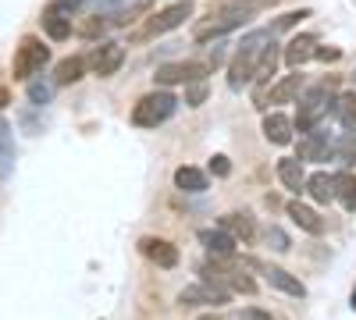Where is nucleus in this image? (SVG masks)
Wrapping results in <instances>:
<instances>
[{
    "mask_svg": "<svg viewBox=\"0 0 356 320\" xmlns=\"http://www.w3.org/2000/svg\"><path fill=\"white\" fill-rule=\"evenodd\" d=\"M264 242H267V249H275V253H289L292 249V239L285 235L282 228H275V224L264 231Z\"/></svg>",
    "mask_w": 356,
    "mask_h": 320,
    "instance_id": "30",
    "label": "nucleus"
},
{
    "mask_svg": "<svg viewBox=\"0 0 356 320\" xmlns=\"http://www.w3.org/2000/svg\"><path fill=\"white\" fill-rule=\"evenodd\" d=\"M303 189L314 196V203H332V199H335V174L317 171V174H310V178H307Z\"/></svg>",
    "mask_w": 356,
    "mask_h": 320,
    "instance_id": "21",
    "label": "nucleus"
},
{
    "mask_svg": "<svg viewBox=\"0 0 356 320\" xmlns=\"http://www.w3.org/2000/svg\"><path fill=\"white\" fill-rule=\"evenodd\" d=\"M250 18H253V15L218 11V15H211V18H203V22H196V25H193V40H196V43H211V40H221V36H228V33H232V28H243Z\"/></svg>",
    "mask_w": 356,
    "mask_h": 320,
    "instance_id": "5",
    "label": "nucleus"
},
{
    "mask_svg": "<svg viewBox=\"0 0 356 320\" xmlns=\"http://www.w3.org/2000/svg\"><path fill=\"white\" fill-rule=\"evenodd\" d=\"M203 320H218V317H203Z\"/></svg>",
    "mask_w": 356,
    "mask_h": 320,
    "instance_id": "42",
    "label": "nucleus"
},
{
    "mask_svg": "<svg viewBox=\"0 0 356 320\" xmlns=\"http://www.w3.org/2000/svg\"><path fill=\"white\" fill-rule=\"evenodd\" d=\"M178 303L182 306H228L232 303V292L228 288H218V285H207V281H196V285H186L178 292Z\"/></svg>",
    "mask_w": 356,
    "mask_h": 320,
    "instance_id": "6",
    "label": "nucleus"
},
{
    "mask_svg": "<svg viewBox=\"0 0 356 320\" xmlns=\"http://www.w3.org/2000/svg\"><path fill=\"white\" fill-rule=\"evenodd\" d=\"M303 18H310V11H307V8H303V11H289V15H282V18H278V22L271 25V33L278 36V33H285V28H292V25H300Z\"/></svg>",
    "mask_w": 356,
    "mask_h": 320,
    "instance_id": "32",
    "label": "nucleus"
},
{
    "mask_svg": "<svg viewBox=\"0 0 356 320\" xmlns=\"http://www.w3.org/2000/svg\"><path fill=\"white\" fill-rule=\"evenodd\" d=\"M196 239L207 246V253H211V256H235V246H239L232 235H225L221 228H203Z\"/></svg>",
    "mask_w": 356,
    "mask_h": 320,
    "instance_id": "16",
    "label": "nucleus"
},
{
    "mask_svg": "<svg viewBox=\"0 0 356 320\" xmlns=\"http://www.w3.org/2000/svg\"><path fill=\"white\" fill-rule=\"evenodd\" d=\"M175 110H178V96L168 90H154L132 107V125L136 128H157V125L171 121Z\"/></svg>",
    "mask_w": 356,
    "mask_h": 320,
    "instance_id": "3",
    "label": "nucleus"
},
{
    "mask_svg": "<svg viewBox=\"0 0 356 320\" xmlns=\"http://www.w3.org/2000/svg\"><path fill=\"white\" fill-rule=\"evenodd\" d=\"M303 90H307V75H303V71H292V75H285L282 82H275L271 93H267L264 100H267V103H292V100H300Z\"/></svg>",
    "mask_w": 356,
    "mask_h": 320,
    "instance_id": "11",
    "label": "nucleus"
},
{
    "mask_svg": "<svg viewBox=\"0 0 356 320\" xmlns=\"http://www.w3.org/2000/svg\"><path fill=\"white\" fill-rule=\"evenodd\" d=\"M11 103V90H8V85H0V107H8Z\"/></svg>",
    "mask_w": 356,
    "mask_h": 320,
    "instance_id": "39",
    "label": "nucleus"
},
{
    "mask_svg": "<svg viewBox=\"0 0 356 320\" xmlns=\"http://www.w3.org/2000/svg\"><path fill=\"white\" fill-rule=\"evenodd\" d=\"M235 320H271V313H264V310H243Z\"/></svg>",
    "mask_w": 356,
    "mask_h": 320,
    "instance_id": "37",
    "label": "nucleus"
},
{
    "mask_svg": "<svg viewBox=\"0 0 356 320\" xmlns=\"http://www.w3.org/2000/svg\"><path fill=\"white\" fill-rule=\"evenodd\" d=\"M186 18H193V0H175V4H168V8H161L157 15L146 18V25L136 28L129 40H132V43L157 40V36H164V33H175L178 25H186Z\"/></svg>",
    "mask_w": 356,
    "mask_h": 320,
    "instance_id": "2",
    "label": "nucleus"
},
{
    "mask_svg": "<svg viewBox=\"0 0 356 320\" xmlns=\"http://www.w3.org/2000/svg\"><path fill=\"white\" fill-rule=\"evenodd\" d=\"M122 61H125V47H122V43H114V40H107V43L93 47V53L86 57L89 71L100 75V78H111L118 68H122Z\"/></svg>",
    "mask_w": 356,
    "mask_h": 320,
    "instance_id": "7",
    "label": "nucleus"
},
{
    "mask_svg": "<svg viewBox=\"0 0 356 320\" xmlns=\"http://www.w3.org/2000/svg\"><path fill=\"white\" fill-rule=\"evenodd\" d=\"M225 288H228V292H246V296H253V292H257V281H253L243 267H228V260H225Z\"/></svg>",
    "mask_w": 356,
    "mask_h": 320,
    "instance_id": "23",
    "label": "nucleus"
},
{
    "mask_svg": "<svg viewBox=\"0 0 356 320\" xmlns=\"http://www.w3.org/2000/svg\"><path fill=\"white\" fill-rule=\"evenodd\" d=\"M218 228L225 231V235H232L235 242H243V246H250L257 239V224H253L250 214H225Z\"/></svg>",
    "mask_w": 356,
    "mask_h": 320,
    "instance_id": "13",
    "label": "nucleus"
},
{
    "mask_svg": "<svg viewBox=\"0 0 356 320\" xmlns=\"http://www.w3.org/2000/svg\"><path fill=\"white\" fill-rule=\"evenodd\" d=\"M335 199L353 214L356 210V174H335Z\"/></svg>",
    "mask_w": 356,
    "mask_h": 320,
    "instance_id": "24",
    "label": "nucleus"
},
{
    "mask_svg": "<svg viewBox=\"0 0 356 320\" xmlns=\"http://www.w3.org/2000/svg\"><path fill=\"white\" fill-rule=\"evenodd\" d=\"M314 57H317V61H339L342 50H335V47H317V50H314Z\"/></svg>",
    "mask_w": 356,
    "mask_h": 320,
    "instance_id": "36",
    "label": "nucleus"
},
{
    "mask_svg": "<svg viewBox=\"0 0 356 320\" xmlns=\"http://www.w3.org/2000/svg\"><path fill=\"white\" fill-rule=\"evenodd\" d=\"M353 107H356V93H342V96H335L328 103V114H332V118H339V121H346L349 114H353Z\"/></svg>",
    "mask_w": 356,
    "mask_h": 320,
    "instance_id": "29",
    "label": "nucleus"
},
{
    "mask_svg": "<svg viewBox=\"0 0 356 320\" xmlns=\"http://www.w3.org/2000/svg\"><path fill=\"white\" fill-rule=\"evenodd\" d=\"M111 4H114V0H111Z\"/></svg>",
    "mask_w": 356,
    "mask_h": 320,
    "instance_id": "43",
    "label": "nucleus"
},
{
    "mask_svg": "<svg viewBox=\"0 0 356 320\" xmlns=\"http://www.w3.org/2000/svg\"><path fill=\"white\" fill-rule=\"evenodd\" d=\"M332 150H335V146H332L328 132L314 128V132H307V135L300 139V157H296V160H328Z\"/></svg>",
    "mask_w": 356,
    "mask_h": 320,
    "instance_id": "12",
    "label": "nucleus"
},
{
    "mask_svg": "<svg viewBox=\"0 0 356 320\" xmlns=\"http://www.w3.org/2000/svg\"><path fill=\"white\" fill-rule=\"evenodd\" d=\"M139 249H143V256L150 260V264H157V267H164V271H171V267H178V246H171L168 239H143L139 242Z\"/></svg>",
    "mask_w": 356,
    "mask_h": 320,
    "instance_id": "10",
    "label": "nucleus"
},
{
    "mask_svg": "<svg viewBox=\"0 0 356 320\" xmlns=\"http://www.w3.org/2000/svg\"><path fill=\"white\" fill-rule=\"evenodd\" d=\"M275 65H278V50H275V43H271V47H264V53L257 57V68H253V82H257V85H264L267 78L275 75Z\"/></svg>",
    "mask_w": 356,
    "mask_h": 320,
    "instance_id": "25",
    "label": "nucleus"
},
{
    "mask_svg": "<svg viewBox=\"0 0 356 320\" xmlns=\"http://www.w3.org/2000/svg\"><path fill=\"white\" fill-rule=\"evenodd\" d=\"M349 306H353V310H356V292H353V303H349Z\"/></svg>",
    "mask_w": 356,
    "mask_h": 320,
    "instance_id": "41",
    "label": "nucleus"
},
{
    "mask_svg": "<svg viewBox=\"0 0 356 320\" xmlns=\"http://www.w3.org/2000/svg\"><path fill=\"white\" fill-rule=\"evenodd\" d=\"M271 4H278V0H225L221 11H235V15H257V11L271 8Z\"/></svg>",
    "mask_w": 356,
    "mask_h": 320,
    "instance_id": "26",
    "label": "nucleus"
},
{
    "mask_svg": "<svg viewBox=\"0 0 356 320\" xmlns=\"http://www.w3.org/2000/svg\"><path fill=\"white\" fill-rule=\"evenodd\" d=\"M175 185L178 189H182V192H207V185H211V182H207V171H200V167H178L175 171Z\"/></svg>",
    "mask_w": 356,
    "mask_h": 320,
    "instance_id": "20",
    "label": "nucleus"
},
{
    "mask_svg": "<svg viewBox=\"0 0 356 320\" xmlns=\"http://www.w3.org/2000/svg\"><path fill=\"white\" fill-rule=\"evenodd\" d=\"M289 217H292V224H300L307 235H321L324 231V221H321V214L314 210V207H307V203H289Z\"/></svg>",
    "mask_w": 356,
    "mask_h": 320,
    "instance_id": "18",
    "label": "nucleus"
},
{
    "mask_svg": "<svg viewBox=\"0 0 356 320\" xmlns=\"http://www.w3.org/2000/svg\"><path fill=\"white\" fill-rule=\"evenodd\" d=\"M8 171H11V132L0 121V178H8Z\"/></svg>",
    "mask_w": 356,
    "mask_h": 320,
    "instance_id": "31",
    "label": "nucleus"
},
{
    "mask_svg": "<svg viewBox=\"0 0 356 320\" xmlns=\"http://www.w3.org/2000/svg\"><path fill=\"white\" fill-rule=\"evenodd\" d=\"M207 100V82H189L186 85V107H200Z\"/></svg>",
    "mask_w": 356,
    "mask_h": 320,
    "instance_id": "33",
    "label": "nucleus"
},
{
    "mask_svg": "<svg viewBox=\"0 0 356 320\" xmlns=\"http://www.w3.org/2000/svg\"><path fill=\"white\" fill-rule=\"evenodd\" d=\"M111 28V22H107V15H93V18H86L82 25H79V36H86V40H97V36H104Z\"/></svg>",
    "mask_w": 356,
    "mask_h": 320,
    "instance_id": "27",
    "label": "nucleus"
},
{
    "mask_svg": "<svg viewBox=\"0 0 356 320\" xmlns=\"http://www.w3.org/2000/svg\"><path fill=\"white\" fill-rule=\"evenodd\" d=\"M342 125H346V128H349V132H356V107H353V114H349V118H346V121H342Z\"/></svg>",
    "mask_w": 356,
    "mask_h": 320,
    "instance_id": "40",
    "label": "nucleus"
},
{
    "mask_svg": "<svg viewBox=\"0 0 356 320\" xmlns=\"http://www.w3.org/2000/svg\"><path fill=\"white\" fill-rule=\"evenodd\" d=\"M278 178L289 192H303L307 185V171H303V160H296V157H282L278 160Z\"/></svg>",
    "mask_w": 356,
    "mask_h": 320,
    "instance_id": "17",
    "label": "nucleus"
},
{
    "mask_svg": "<svg viewBox=\"0 0 356 320\" xmlns=\"http://www.w3.org/2000/svg\"><path fill=\"white\" fill-rule=\"evenodd\" d=\"M271 43H275V33H271V28H253V33H246V36H243L239 50H235L232 65H228V85H232L235 93H239L243 85H250V82H253L257 57L264 53V47H271Z\"/></svg>",
    "mask_w": 356,
    "mask_h": 320,
    "instance_id": "1",
    "label": "nucleus"
},
{
    "mask_svg": "<svg viewBox=\"0 0 356 320\" xmlns=\"http://www.w3.org/2000/svg\"><path fill=\"white\" fill-rule=\"evenodd\" d=\"M207 65L196 61H178V65H161L157 68V85H189V82H207Z\"/></svg>",
    "mask_w": 356,
    "mask_h": 320,
    "instance_id": "8",
    "label": "nucleus"
},
{
    "mask_svg": "<svg viewBox=\"0 0 356 320\" xmlns=\"http://www.w3.org/2000/svg\"><path fill=\"white\" fill-rule=\"evenodd\" d=\"M43 28H47V36L50 40H68L72 36V18H68V11H61L57 4H50L47 8V15H43Z\"/></svg>",
    "mask_w": 356,
    "mask_h": 320,
    "instance_id": "19",
    "label": "nucleus"
},
{
    "mask_svg": "<svg viewBox=\"0 0 356 320\" xmlns=\"http://www.w3.org/2000/svg\"><path fill=\"white\" fill-rule=\"evenodd\" d=\"M47 61H50V47H43V40H36V36H25L15 50L11 71H15L18 82H29L33 75H40L47 68Z\"/></svg>",
    "mask_w": 356,
    "mask_h": 320,
    "instance_id": "4",
    "label": "nucleus"
},
{
    "mask_svg": "<svg viewBox=\"0 0 356 320\" xmlns=\"http://www.w3.org/2000/svg\"><path fill=\"white\" fill-rule=\"evenodd\" d=\"M314 50H317V40H314V36H296V40H289V47H285V65H289L292 71H300L310 57H314Z\"/></svg>",
    "mask_w": 356,
    "mask_h": 320,
    "instance_id": "14",
    "label": "nucleus"
},
{
    "mask_svg": "<svg viewBox=\"0 0 356 320\" xmlns=\"http://www.w3.org/2000/svg\"><path fill=\"white\" fill-rule=\"evenodd\" d=\"M292 118H285V114H267L264 118V135H267V142H275V146H289L292 142Z\"/></svg>",
    "mask_w": 356,
    "mask_h": 320,
    "instance_id": "15",
    "label": "nucleus"
},
{
    "mask_svg": "<svg viewBox=\"0 0 356 320\" xmlns=\"http://www.w3.org/2000/svg\"><path fill=\"white\" fill-rule=\"evenodd\" d=\"M211 174H214V178H228V174H232V160L225 153L211 157Z\"/></svg>",
    "mask_w": 356,
    "mask_h": 320,
    "instance_id": "35",
    "label": "nucleus"
},
{
    "mask_svg": "<svg viewBox=\"0 0 356 320\" xmlns=\"http://www.w3.org/2000/svg\"><path fill=\"white\" fill-rule=\"evenodd\" d=\"M82 4H86V0H57V8H61V11H68V15H72L75 8H82Z\"/></svg>",
    "mask_w": 356,
    "mask_h": 320,
    "instance_id": "38",
    "label": "nucleus"
},
{
    "mask_svg": "<svg viewBox=\"0 0 356 320\" xmlns=\"http://www.w3.org/2000/svg\"><path fill=\"white\" fill-rule=\"evenodd\" d=\"M50 96H54V90H50V85H43V82H33V85H29V100H33L36 107L50 103Z\"/></svg>",
    "mask_w": 356,
    "mask_h": 320,
    "instance_id": "34",
    "label": "nucleus"
},
{
    "mask_svg": "<svg viewBox=\"0 0 356 320\" xmlns=\"http://www.w3.org/2000/svg\"><path fill=\"white\" fill-rule=\"evenodd\" d=\"M82 71H86V57H65L54 71V85H72L82 78Z\"/></svg>",
    "mask_w": 356,
    "mask_h": 320,
    "instance_id": "22",
    "label": "nucleus"
},
{
    "mask_svg": "<svg viewBox=\"0 0 356 320\" xmlns=\"http://www.w3.org/2000/svg\"><path fill=\"white\" fill-rule=\"evenodd\" d=\"M246 264L257 267V271L267 278V285L278 288V292H285V296H292V299H307V285L296 278V274H289V271H282V267H271V264H260V260H246Z\"/></svg>",
    "mask_w": 356,
    "mask_h": 320,
    "instance_id": "9",
    "label": "nucleus"
},
{
    "mask_svg": "<svg viewBox=\"0 0 356 320\" xmlns=\"http://www.w3.org/2000/svg\"><path fill=\"white\" fill-rule=\"evenodd\" d=\"M146 11H150V0H136V4L132 8H125V11H118L114 18H107L111 25H132L139 15H146Z\"/></svg>",
    "mask_w": 356,
    "mask_h": 320,
    "instance_id": "28",
    "label": "nucleus"
}]
</instances>
